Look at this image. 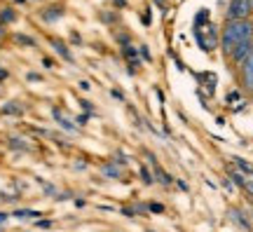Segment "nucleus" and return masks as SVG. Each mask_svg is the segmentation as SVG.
Wrapping results in <instances>:
<instances>
[{
    "label": "nucleus",
    "instance_id": "f257e3e1",
    "mask_svg": "<svg viewBox=\"0 0 253 232\" xmlns=\"http://www.w3.org/2000/svg\"><path fill=\"white\" fill-rule=\"evenodd\" d=\"M253 38V24L249 19H239V21H227L225 31H223V52L232 54L239 43L251 40Z\"/></svg>",
    "mask_w": 253,
    "mask_h": 232
},
{
    "label": "nucleus",
    "instance_id": "f03ea898",
    "mask_svg": "<svg viewBox=\"0 0 253 232\" xmlns=\"http://www.w3.org/2000/svg\"><path fill=\"white\" fill-rule=\"evenodd\" d=\"M253 12V0H232L227 9V21H239L246 19Z\"/></svg>",
    "mask_w": 253,
    "mask_h": 232
},
{
    "label": "nucleus",
    "instance_id": "7ed1b4c3",
    "mask_svg": "<svg viewBox=\"0 0 253 232\" xmlns=\"http://www.w3.org/2000/svg\"><path fill=\"white\" fill-rule=\"evenodd\" d=\"M251 49H253V43L251 40H244V43H239V45L232 49V61L235 63H244L246 59H249V54H251Z\"/></svg>",
    "mask_w": 253,
    "mask_h": 232
},
{
    "label": "nucleus",
    "instance_id": "20e7f679",
    "mask_svg": "<svg viewBox=\"0 0 253 232\" xmlns=\"http://www.w3.org/2000/svg\"><path fill=\"white\" fill-rule=\"evenodd\" d=\"M242 73H244V85L249 90H253V49L249 54V59L244 61V66H242Z\"/></svg>",
    "mask_w": 253,
    "mask_h": 232
},
{
    "label": "nucleus",
    "instance_id": "39448f33",
    "mask_svg": "<svg viewBox=\"0 0 253 232\" xmlns=\"http://www.w3.org/2000/svg\"><path fill=\"white\" fill-rule=\"evenodd\" d=\"M54 117H56V120H59V125H61L63 129H68V132H75V129H78V127L73 125V122H71V120H68V117H63V115H61V110H59V108H56V110H54Z\"/></svg>",
    "mask_w": 253,
    "mask_h": 232
},
{
    "label": "nucleus",
    "instance_id": "423d86ee",
    "mask_svg": "<svg viewBox=\"0 0 253 232\" xmlns=\"http://www.w3.org/2000/svg\"><path fill=\"white\" fill-rule=\"evenodd\" d=\"M103 176H108V179H120V167L113 164V162L106 164V167H103Z\"/></svg>",
    "mask_w": 253,
    "mask_h": 232
},
{
    "label": "nucleus",
    "instance_id": "0eeeda50",
    "mask_svg": "<svg viewBox=\"0 0 253 232\" xmlns=\"http://www.w3.org/2000/svg\"><path fill=\"white\" fill-rule=\"evenodd\" d=\"M52 45H54V49H56V52H59V54H61L63 59H66V61H73L71 52L66 49V45H63V43H59V40H52Z\"/></svg>",
    "mask_w": 253,
    "mask_h": 232
},
{
    "label": "nucleus",
    "instance_id": "6e6552de",
    "mask_svg": "<svg viewBox=\"0 0 253 232\" xmlns=\"http://www.w3.org/2000/svg\"><path fill=\"white\" fill-rule=\"evenodd\" d=\"M230 179L235 181L237 186H242V187H244V183H246V176L244 174H239V171H232V174H230Z\"/></svg>",
    "mask_w": 253,
    "mask_h": 232
},
{
    "label": "nucleus",
    "instance_id": "1a4fd4ad",
    "mask_svg": "<svg viewBox=\"0 0 253 232\" xmlns=\"http://www.w3.org/2000/svg\"><path fill=\"white\" fill-rule=\"evenodd\" d=\"M17 218H36V216H40L38 211H17Z\"/></svg>",
    "mask_w": 253,
    "mask_h": 232
},
{
    "label": "nucleus",
    "instance_id": "9d476101",
    "mask_svg": "<svg viewBox=\"0 0 253 232\" xmlns=\"http://www.w3.org/2000/svg\"><path fill=\"white\" fill-rule=\"evenodd\" d=\"M141 181H143L145 186H148V183H153V179H150V171L145 169V167H141Z\"/></svg>",
    "mask_w": 253,
    "mask_h": 232
},
{
    "label": "nucleus",
    "instance_id": "9b49d317",
    "mask_svg": "<svg viewBox=\"0 0 253 232\" xmlns=\"http://www.w3.org/2000/svg\"><path fill=\"white\" fill-rule=\"evenodd\" d=\"M157 181H160V183H164V186H167V183H171V179H169L162 169H157Z\"/></svg>",
    "mask_w": 253,
    "mask_h": 232
},
{
    "label": "nucleus",
    "instance_id": "f8f14e48",
    "mask_svg": "<svg viewBox=\"0 0 253 232\" xmlns=\"http://www.w3.org/2000/svg\"><path fill=\"white\" fill-rule=\"evenodd\" d=\"M14 40H17V43H24V45H36V43H33V38H26V36H17Z\"/></svg>",
    "mask_w": 253,
    "mask_h": 232
},
{
    "label": "nucleus",
    "instance_id": "ddd939ff",
    "mask_svg": "<svg viewBox=\"0 0 253 232\" xmlns=\"http://www.w3.org/2000/svg\"><path fill=\"white\" fill-rule=\"evenodd\" d=\"M138 54H141L143 59H148V61H150V52H148V47H141V49H138Z\"/></svg>",
    "mask_w": 253,
    "mask_h": 232
},
{
    "label": "nucleus",
    "instance_id": "4468645a",
    "mask_svg": "<svg viewBox=\"0 0 253 232\" xmlns=\"http://www.w3.org/2000/svg\"><path fill=\"white\" fill-rule=\"evenodd\" d=\"M21 108H17V106H5L2 108V113H19Z\"/></svg>",
    "mask_w": 253,
    "mask_h": 232
},
{
    "label": "nucleus",
    "instance_id": "2eb2a0df",
    "mask_svg": "<svg viewBox=\"0 0 253 232\" xmlns=\"http://www.w3.org/2000/svg\"><path fill=\"white\" fill-rule=\"evenodd\" d=\"M244 187L251 192V197H253V179H246V183H244Z\"/></svg>",
    "mask_w": 253,
    "mask_h": 232
},
{
    "label": "nucleus",
    "instance_id": "dca6fc26",
    "mask_svg": "<svg viewBox=\"0 0 253 232\" xmlns=\"http://www.w3.org/2000/svg\"><path fill=\"white\" fill-rule=\"evenodd\" d=\"M14 19V12H2V21H12Z\"/></svg>",
    "mask_w": 253,
    "mask_h": 232
},
{
    "label": "nucleus",
    "instance_id": "f3484780",
    "mask_svg": "<svg viewBox=\"0 0 253 232\" xmlns=\"http://www.w3.org/2000/svg\"><path fill=\"white\" fill-rule=\"evenodd\" d=\"M150 209H153L155 214H160V211H164V206H162V204H153V206H150Z\"/></svg>",
    "mask_w": 253,
    "mask_h": 232
},
{
    "label": "nucleus",
    "instance_id": "a211bd4d",
    "mask_svg": "<svg viewBox=\"0 0 253 232\" xmlns=\"http://www.w3.org/2000/svg\"><path fill=\"white\" fill-rule=\"evenodd\" d=\"M7 221V214H0V223H5Z\"/></svg>",
    "mask_w": 253,
    "mask_h": 232
}]
</instances>
